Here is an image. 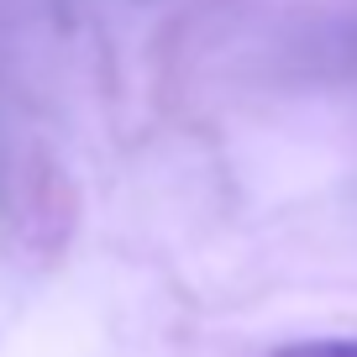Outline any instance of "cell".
Instances as JSON below:
<instances>
[{
	"instance_id": "cell-1",
	"label": "cell",
	"mask_w": 357,
	"mask_h": 357,
	"mask_svg": "<svg viewBox=\"0 0 357 357\" xmlns=\"http://www.w3.org/2000/svg\"><path fill=\"white\" fill-rule=\"evenodd\" d=\"M273 357H357V336H321V342H289Z\"/></svg>"
}]
</instances>
